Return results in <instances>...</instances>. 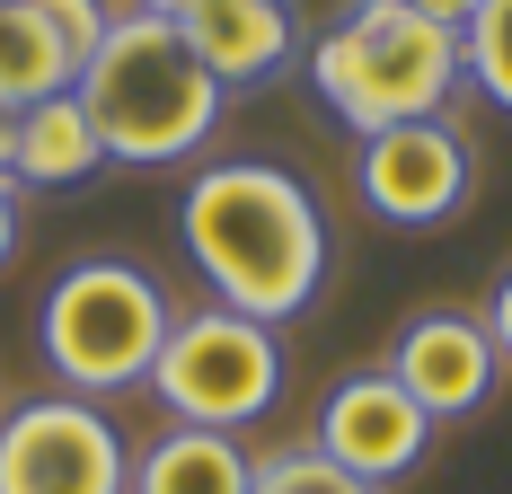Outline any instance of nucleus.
Segmentation results:
<instances>
[{"label":"nucleus","instance_id":"nucleus-6","mask_svg":"<svg viewBox=\"0 0 512 494\" xmlns=\"http://www.w3.org/2000/svg\"><path fill=\"white\" fill-rule=\"evenodd\" d=\"M0 494H133V450L98 397H27L0 415Z\"/></svg>","mask_w":512,"mask_h":494},{"label":"nucleus","instance_id":"nucleus-15","mask_svg":"<svg viewBox=\"0 0 512 494\" xmlns=\"http://www.w3.org/2000/svg\"><path fill=\"white\" fill-rule=\"evenodd\" d=\"M36 18L71 45V62H89V53L106 45V18H115V9H106V0H36Z\"/></svg>","mask_w":512,"mask_h":494},{"label":"nucleus","instance_id":"nucleus-16","mask_svg":"<svg viewBox=\"0 0 512 494\" xmlns=\"http://www.w3.org/2000/svg\"><path fill=\"white\" fill-rule=\"evenodd\" d=\"M486 336H495V353L512 362V265L495 274V292H486Z\"/></svg>","mask_w":512,"mask_h":494},{"label":"nucleus","instance_id":"nucleus-11","mask_svg":"<svg viewBox=\"0 0 512 494\" xmlns=\"http://www.w3.org/2000/svg\"><path fill=\"white\" fill-rule=\"evenodd\" d=\"M133 494H256V459L239 450V433L168 424V433L133 459Z\"/></svg>","mask_w":512,"mask_h":494},{"label":"nucleus","instance_id":"nucleus-20","mask_svg":"<svg viewBox=\"0 0 512 494\" xmlns=\"http://www.w3.org/2000/svg\"><path fill=\"white\" fill-rule=\"evenodd\" d=\"M133 9H159V18H186L195 0H133Z\"/></svg>","mask_w":512,"mask_h":494},{"label":"nucleus","instance_id":"nucleus-8","mask_svg":"<svg viewBox=\"0 0 512 494\" xmlns=\"http://www.w3.org/2000/svg\"><path fill=\"white\" fill-rule=\"evenodd\" d=\"M309 442L327 450L345 477H362V486H398V477H415V459L433 442V415H424L389 371H354V380L327 389Z\"/></svg>","mask_w":512,"mask_h":494},{"label":"nucleus","instance_id":"nucleus-13","mask_svg":"<svg viewBox=\"0 0 512 494\" xmlns=\"http://www.w3.org/2000/svg\"><path fill=\"white\" fill-rule=\"evenodd\" d=\"M62 89H80L71 45L36 18V0H0V106H9V115H27V106L62 98Z\"/></svg>","mask_w":512,"mask_h":494},{"label":"nucleus","instance_id":"nucleus-2","mask_svg":"<svg viewBox=\"0 0 512 494\" xmlns=\"http://www.w3.org/2000/svg\"><path fill=\"white\" fill-rule=\"evenodd\" d=\"M221 80H212L186 27L159 18V9H115L106 18V45L80 62V106L98 124L106 159H133V168H168V159H195L221 124Z\"/></svg>","mask_w":512,"mask_h":494},{"label":"nucleus","instance_id":"nucleus-17","mask_svg":"<svg viewBox=\"0 0 512 494\" xmlns=\"http://www.w3.org/2000/svg\"><path fill=\"white\" fill-rule=\"evenodd\" d=\"M18 256V177H0V265Z\"/></svg>","mask_w":512,"mask_h":494},{"label":"nucleus","instance_id":"nucleus-10","mask_svg":"<svg viewBox=\"0 0 512 494\" xmlns=\"http://www.w3.org/2000/svg\"><path fill=\"white\" fill-rule=\"evenodd\" d=\"M186 45L221 89H248V80H274L283 53H292V9L283 0H195L186 18Z\"/></svg>","mask_w":512,"mask_h":494},{"label":"nucleus","instance_id":"nucleus-4","mask_svg":"<svg viewBox=\"0 0 512 494\" xmlns=\"http://www.w3.org/2000/svg\"><path fill=\"white\" fill-rule=\"evenodd\" d=\"M168 327H177V309L159 292V274L124 265V256H89L45 292L36 345L71 397H115V389H151Z\"/></svg>","mask_w":512,"mask_h":494},{"label":"nucleus","instance_id":"nucleus-7","mask_svg":"<svg viewBox=\"0 0 512 494\" xmlns=\"http://www.w3.org/2000/svg\"><path fill=\"white\" fill-rule=\"evenodd\" d=\"M354 186L380 221L398 230H442L460 221V203L477 195V150L451 115H415V124H380L362 133V159H354Z\"/></svg>","mask_w":512,"mask_h":494},{"label":"nucleus","instance_id":"nucleus-9","mask_svg":"<svg viewBox=\"0 0 512 494\" xmlns=\"http://www.w3.org/2000/svg\"><path fill=\"white\" fill-rule=\"evenodd\" d=\"M495 336H486V318H468V309H424L398 327V345H389V380L433 415V424H451V415H477L486 389H495Z\"/></svg>","mask_w":512,"mask_h":494},{"label":"nucleus","instance_id":"nucleus-3","mask_svg":"<svg viewBox=\"0 0 512 494\" xmlns=\"http://www.w3.org/2000/svg\"><path fill=\"white\" fill-rule=\"evenodd\" d=\"M309 89L327 98L336 124H354V133L442 115L451 89H460V27L424 18L407 0H354L309 45Z\"/></svg>","mask_w":512,"mask_h":494},{"label":"nucleus","instance_id":"nucleus-5","mask_svg":"<svg viewBox=\"0 0 512 494\" xmlns=\"http://www.w3.org/2000/svg\"><path fill=\"white\" fill-rule=\"evenodd\" d=\"M151 397L177 415V424H212V433H239L256 424L274 397H283V345L265 318H239V309H195L168 327V345L151 362Z\"/></svg>","mask_w":512,"mask_h":494},{"label":"nucleus","instance_id":"nucleus-19","mask_svg":"<svg viewBox=\"0 0 512 494\" xmlns=\"http://www.w3.org/2000/svg\"><path fill=\"white\" fill-rule=\"evenodd\" d=\"M9 150H18V115L0 106V177H9Z\"/></svg>","mask_w":512,"mask_h":494},{"label":"nucleus","instance_id":"nucleus-12","mask_svg":"<svg viewBox=\"0 0 512 494\" xmlns=\"http://www.w3.org/2000/svg\"><path fill=\"white\" fill-rule=\"evenodd\" d=\"M98 168H106V142H98V124H89V106H80V89H62V98L18 115V150H9V177L18 186H80Z\"/></svg>","mask_w":512,"mask_h":494},{"label":"nucleus","instance_id":"nucleus-1","mask_svg":"<svg viewBox=\"0 0 512 494\" xmlns=\"http://www.w3.org/2000/svg\"><path fill=\"white\" fill-rule=\"evenodd\" d=\"M177 239L204 265L221 309L239 318H301L327 283V212L292 168L274 159H212L177 203Z\"/></svg>","mask_w":512,"mask_h":494},{"label":"nucleus","instance_id":"nucleus-14","mask_svg":"<svg viewBox=\"0 0 512 494\" xmlns=\"http://www.w3.org/2000/svg\"><path fill=\"white\" fill-rule=\"evenodd\" d=\"M460 71L512 115V0H477L460 18Z\"/></svg>","mask_w":512,"mask_h":494},{"label":"nucleus","instance_id":"nucleus-18","mask_svg":"<svg viewBox=\"0 0 512 494\" xmlns=\"http://www.w3.org/2000/svg\"><path fill=\"white\" fill-rule=\"evenodd\" d=\"M407 9H424V18H442V27H460V18L477 9V0H407Z\"/></svg>","mask_w":512,"mask_h":494}]
</instances>
